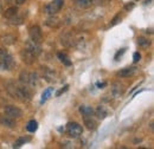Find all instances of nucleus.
Returning a JSON list of instances; mask_svg holds the SVG:
<instances>
[{"label": "nucleus", "instance_id": "f257e3e1", "mask_svg": "<svg viewBox=\"0 0 154 149\" xmlns=\"http://www.w3.org/2000/svg\"><path fill=\"white\" fill-rule=\"evenodd\" d=\"M7 91L10 95L17 99H19L21 102H27L31 99V93L30 91L25 88V87H20L16 83H8L7 84Z\"/></svg>", "mask_w": 154, "mask_h": 149}, {"label": "nucleus", "instance_id": "f03ea898", "mask_svg": "<svg viewBox=\"0 0 154 149\" xmlns=\"http://www.w3.org/2000/svg\"><path fill=\"white\" fill-rule=\"evenodd\" d=\"M66 132H68V135H69L70 137L76 138V137L82 135L83 128H82L78 123H76V122H69V123L66 124Z\"/></svg>", "mask_w": 154, "mask_h": 149}, {"label": "nucleus", "instance_id": "7ed1b4c3", "mask_svg": "<svg viewBox=\"0 0 154 149\" xmlns=\"http://www.w3.org/2000/svg\"><path fill=\"white\" fill-rule=\"evenodd\" d=\"M13 58L11 55H8L7 52H5L2 56L0 57V70L2 71H8L13 68Z\"/></svg>", "mask_w": 154, "mask_h": 149}, {"label": "nucleus", "instance_id": "20e7f679", "mask_svg": "<svg viewBox=\"0 0 154 149\" xmlns=\"http://www.w3.org/2000/svg\"><path fill=\"white\" fill-rule=\"evenodd\" d=\"M63 5H64V0H54L50 4L46 5L45 12L48 14H55V13H57V12H59L62 10Z\"/></svg>", "mask_w": 154, "mask_h": 149}, {"label": "nucleus", "instance_id": "39448f33", "mask_svg": "<svg viewBox=\"0 0 154 149\" xmlns=\"http://www.w3.org/2000/svg\"><path fill=\"white\" fill-rule=\"evenodd\" d=\"M25 50L29 51L30 53H32L35 57H38L39 55L42 53V47H40L39 43L33 41V40H31V39L26 43V45H25Z\"/></svg>", "mask_w": 154, "mask_h": 149}, {"label": "nucleus", "instance_id": "423d86ee", "mask_svg": "<svg viewBox=\"0 0 154 149\" xmlns=\"http://www.w3.org/2000/svg\"><path fill=\"white\" fill-rule=\"evenodd\" d=\"M4 112L6 116L11 117V118H18V117H21L23 112L19 108H17L16 105H6L5 109H4Z\"/></svg>", "mask_w": 154, "mask_h": 149}, {"label": "nucleus", "instance_id": "0eeeda50", "mask_svg": "<svg viewBox=\"0 0 154 149\" xmlns=\"http://www.w3.org/2000/svg\"><path fill=\"white\" fill-rule=\"evenodd\" d=\"M30 38H31V40L37 41V43H39L42 40L43 33H42V29L39 27L38 25H35V26H32L30 29Z\"/></svg>", "mask_w": 154, "mask_h": 149}, {"label": "nucleus", "instance_id": "6e6552de", "mask_svg": "<svg viewBox=\"0 0 154 149\" xmlns=\"http://www.w3.org/2000/svg\"><path fill=\"white\" fill-rule=\"evenodd\" d=\"M0 123L7 128H14V118H11L8 116H0Z\"/></svg>", "mask_w": 154, "mask_h": 149}, {"label": "nucleus", "instance_id": "1a4fd4ad", "mask_svg": "<svg viewBox=\"0 0 154 149\" xmlns=\"http://www.w3.org/2000/svg\"><path fill=\"white\" fill-rule=\"evenodd\" d=\"M76 6L81 10H87V8H90L91 5H93V0H76L75 1Z\"/></svg>", "mask_w": 154, "mask_h": 149}, {"label": "nucleus", "instance_id": "9d476101", "mask_svg": "<svg viewBox=\"0 0 154 149\" xmlns=\"http://www.w3.org/2000/svg\"><path fill=\"white\" fill-rule=\"evenodd\" d=\"M135 69L134 66H132V68H126V69H122V70H120L119 72H117V76H120V77H131V76H133L135 74Z\"/></svg>", "mask_w": 154, "mask_h": 149}, {"label": "nucleus", "instance_id": "9b49d317", "mask_svg": "<svg viewBox=\"0 0 154 149\" xmlns=\"http://www.w3.org/2000/svg\"><path fill=\"white\" fill-rule=\"evenodd\" d=\"M83 121H84L85 127H87L89 130H94V129H96V122H95L90 116H84V117H83Z\"/></svg>", "mask_w": 154, "mask_h": 149}, {"label": "nucleus", "instance_id": "f8f14e48", "mask_svg": "<svg viewBox=\"0 0 154 149\" xmlns=\"http://www.w3.org/2000/svg\"><path fill=\"white\" fill-rule=\"evenodd\" d=\"M57 57H58V59H59L65 66H70V65H71V60H70V58H69V56H68L66 53H64V52H58Z\"/></svg>", "mask_w": 154, "mask_h": 149}, {"label": "nucleus", "instance_id": "ddd939ff", "mask_svg": "<svg viewBox=\"0 0 154 149\" xmlns=\"http://www.w3.org/2000/svg\"><path fill=\"white\" fill-rule=\"evenodd\" d=\"M17 14H18V8H17L16 6H13V7H10V8H7V10L5 11L4 17L7 19H11V18H13L14 16H17Z\"/></svg>", "mask_w": 154, "mask_h": 149}, {"label": "nucleus", "instance_id": "4468645a", "mask_svg": "<svg viewBox=\"0 0 154 149\" xmlns=\"http://www.w3.org/2000/svg\"><path fill=\"white\" fill-rule=\"evenodd\" d=\"M21 58H23V59H24V62H26L27 64H32V62L35 60V58H36V57L33 56L32 53H30L29 51L23 50V52H21Z\"/></svg>", "mask_w": 154, "mask_h": 149}, {"label": "nucleus", "instance_id": "2eb2a0df", "mask_svg": "<svg viewBox=\"0 0 154 149\" xmlns=\"http://www.w3.org/2000/svg\"><path fill=\"white\" fill-rule=\"evenodd\" d=\"M79 112L83 115V116H93L94 114V109L89 105H81L79 107Z\"/></svg>", "mask_w": 154, "mask_h": 149}, {"label": "nucleus", "instance_id": "dca6fc26", "mask_svg": "<svg viewBox=\"0 0 154 149\" xmlns=\"http://www.w3.org/2000/svg\"><path fill=\"white\" fill-rule=\"evenodd\" d=\"M95 114H96L97 117H98L100 120L106 118V117H107V115H108V112H107V110H106V108H103V107H101V105L96 108V111H95Z\"/></svg>", "mask_w": 154, "mask_h": 149}, {"label": "nucleus", "instance_id": "f3484780", "mask_svg": "<svg viewBox=\"0 0 154 149\" xmlns=\"http://www.w3.org/2000/svg\"><path fill=\"white\" fill-rule=\"evenodd\" d=\"M26 129L30 131V132H35V131L38 129V123H37V121L31 120V121L26 124Z\"/></svg>", "mask_w": 154, "mask_h": 149}, {"label": "nucleus", "instance_id": "a211bd4d", "mask_svg": "<svg viewBox=\"0 0 154 149\" xmlns=\"http://www.w3.org/2000/svg\"><path fill=\"white\" fill-rule=\"evenodd\" d=\"M1 40H2V43L6 44V45H12V44H14V41H16V37H14V36H11V35H6V36H2Z\"/></svg>", "mask_w": 154, "mask_h": 149}, {"label": "nucleus", "instance_id": "6ab92c4d", "mask_svg": "<svg viewBox=\"0 0 154 149\" xmlns=\"http://www.w3.org/2000/svg\"><path fill=\"white\" fill-rule=\"evenodd\" d=\"M137 44H139V46H141V47H148V46L151 45V41H149L147 38L139 37L137 38Z\"/></svg>", "mask_w": 154, "mask_h": 149}, {"label": "nucleus", "instance_id": "aec40b11", "mask_svg": "<svg viewBox=\"0 0 154 149\" xmlns=\"http://www.w3.org/2000/svg\"><path fill=\"white\" fill-rule=\"evenodd\" d=\"M52 91H54V89H52V88H48V89L43 93V95H42V99H40V103H42V104H43V103H44V102H45V101L51 96Z\"/></svg>", "mask_w": 154, "mask_h": 149}, {"label": "nucleus", "instance_id": "412c9836", "mask_svg": "<svg viewBox=\"0 0 154 149\" xmlns=\"http://www.w3.org/2000/svg\"><path fill=\"white\" fill-rule=\"evenodd\" d=\"M30 141V137H25V136H23V137H19L16 142H14V148H19V147H21L25 142H29Z\"/></svg>", "mask_w": 154, "mask_h": 149}, {"label": "nucleus", "instance_id": "4be33fe9", "mask_svg": "<svg viewBox=\"0 0 154 149\" xmlns=\"http://www.w3.org/2000/svg\"><path fill=\"white\" fill-rule=\"evenodd\" d=\"M121 87H122V85H120L119 83L114 84V87H113V93H114L115 96H121V95H122V89L120 90Z\"/></svg>", "mask_w": 154, "mask_h": 149}, {"label": "nucleus", "instance_id": "5701e85b", "mask_svg": "<svg viewBox=\"0 0 154 149\" xmlns=\"http://www.w3.org/2000/svg\"><path fill=\"white\" fill-rule=\"evenodd\" d=\"M120 20H121V18H120V16H115V18L113 19L112 21H110V27H113V26H115L117 23H120Z\"/></svg>", "mask_w": 154, "mask_h": 149}, {"label": "nucleus", "instance_id": "b1692460", "mask_svg": "<svg viewBox=\"0 0 154 149\" xmlns=\"http://www.w3.org/2000/svg\"><path fill=\"white\" fill-rule=\"evenodd\" d=\"M11 19H12V23H13L14 25H20V24L23 23V18H16V16Z\"/></svg>", "mask_w": 154, "mask_h": 149}, {"label": "nucleus", "instance_id": "393cba45", "mask_svg": "<svg viewBox=\"0 0 154 149\" xmlns=\"http://www.w3.org/2000/svg\"><path fill=\"white\" fill-rule=\"evenodd\" d=\"M134 8V2H129V4H126L125 5V10L126 11H131Z\"/></svg>", "mask_w": 154, "mask_h": 149}, {"label": "nucleus", "instance_id": "a878e982", "mask_svg": "<svg viewBox=\"0 0 154 149\" xmlns=\"http://www.w3.org/2000/svg\"><path fill=\"white\" fill-rule=\"evenodd\" d=\"M140 59H141V56H140V53H139V52H135L134 56H133V60H134V63H137Z\"/></svg>", "mask_w": 154, "mask_h": 149}, {"label": "nucleus", "instance_id": "bb28decb", "mask_svg": "<svg viewBox=\"0 0 154 149\" xmlns=\"http://www.w3.org/2000/svg\"><path fill=\"white\" fill-rule=\"evenodd\" d=\"M125 51H126V49H121V50H120V51L116 53V55H115V59H116V60L119 59V57H121L122 55H123V53H125Z\"/></svg>", "mask_w": 154, "mask_h": 149}, {"label": "nucleus", "instance_id": "cd10ccee", "mask_svg": "<svg viewBox=\"0 0 154 149\" xmlns=\"http://www.w3.org/2000/svg\"><path fill=\"white\" fill-rule=\"evenodd\" d=\"M68 89H69V85H65V87H64V88H63L62 90H59V91H58V93H57V96H60V95H62L63 93H65V91H66Z\"/></svg>", "mask_w": 154, "mask_h": 149}, {"label": "nucleus", "instance_id": "c85d7f7f", "mask_svg": "<svg viewBox=\"0 0 154 149\" xmlns=\"http://www.w3.org/2000/svg\"><path fill=\"white\" fill-rule=\"evenodd\" d=\"M96 85L98 88H104V87H106V83H100V82H98V83H96Z\"/></svg>", "mask_w": 154, "mask_h": 149}, {"label": "nucleus", "instance_id": "c756f323", "mask_svg": "<svg viewBox=\"0 0 154 149\" xmlns=\"http://www.w3.org/2000/svg\"><path fill=\"white\" fill-rule=\"evenodd\" d=\"M24 2H25V0H16V4H18V5H21Z\"/></svg>", "mask_w": 154, "mask_h": 149}, {"label": "nucleus", "instance_id": "7c9ffc66", "mask_svg": "<svg viewBox=\"0 0 154 149\" xmlns=\"http://www.w3.org/2000/svg\"><path fill=\"white\" fill-rule=\"evenodd\" d=\"M5 52H6V51H5V50H2V49H0V57L2 56V55H4V53H5Z\"/></svg>", "mask_w": 154, "mask_h": 149}, {"label": "nucleus", "instance_id": "2f4dec72", "mask_svg": "<svg viewBox=\"0 0 154 149\" xmlns=\"http://www.w3.org/2000/svg\"><path fill=\"white\" fill-rule=\"evenodd\" d=\"M0 11H1V2H0Z\"/></svg>", "mask_w": 154, "mask_h": 149}, {"label": "nucleus", "instance_id": "473e14b6", "mask_svg": "<svg viewBox=\"0 0 154 149\" xmlns=\"http://www.w3.org/2000/svg\"><path fill=\"white\" fill-rule=\"evenodd\" d=\"M6 1H11V0H6Z\"/></svg>", "mask_w": 154, "mask_h": 149}]
</instances>
